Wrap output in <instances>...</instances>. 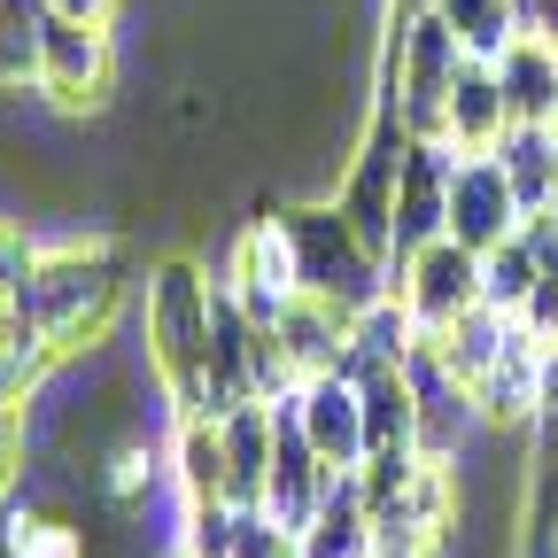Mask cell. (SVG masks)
Returning a JSON list of instances; mask_svg holds the SVG:
<instances>
[{"mask_svg": "<svg viewBox=\"0 0 558 558\" xmlns=\"http://www.w3.org/2000/svg\"><path fill=\"white\" fill-rule=\"evenodd\" d=\"M512 194H520V226L535 218V209H550V132L543 124H512L505 132V148H497Z\"/></svg>", "mask_w": 558, "mask_h": 558, "instance_id": "44dd1931", "label": "cell"}, {"mask_svg": "<svg viewBox=\"0 0 558 558\" xmlns=\"http://www.w3.org/2000/svg\"><path fill=\"white\" fill-rule=\"evenodd\" d=\"M218 435H226V505L264 512L271 450H279V403H241V411H226Z\"/></svg>", "mask_w": 558, "mask_h": 558, "instance_id": "7c38bea8", "label": "cell"}, {"mask_svg": "<svg viewBox=\"0 0 558 558\" xmlns=\"http://www.w3.org/2000/svg\"><path fill=\"white\" fill-rule=\"evenodd\" d=\"M47 0H0V94H39V54H47Z\"/></svg>", "mask_w": 558, "mask_h": 558, "instance_id": "e0dca14e", "label": "cell"}, {"mask_svg": "<svg viewBox=\"0 0 558 558\" xmlns=\"http://www.w3.org/2000/svg\"><path fill=\"white\" fill-rule=\"evenodd\" d=\"M24 326L32 341L47 349L54 365L70 357H94L109 349L124 303H132V271H124V248L117 241H62V248H39L32 279H24Z\"/></svg>", "mask_w": 558, "mask_h": 558, "instance_id": "6da1fadb", "label": "cell"}, {"mask_svg": "<svg viewBox=\"0 0 558 558\" xmlns=\"http://www.w3.org/2000/svg\"><path fill=\"white\" fill-rule=\"evenodd\" d=\"M450 148L442 140H411L403 186H396V264L418 256L427 241H450Z\"/></svg>", "mask_w": 558, "mask_h": 558, "instance_id": "30bf717a", "label": "cell"}, {"mask_svg": "<svg viewBox=\"0 0 558 558\" xmlns=\"http://www.w3.org/2000/svg\"><path fill=\"white\" fill-rule=\"evenodd\" d=\"M54 16H78V24H117V0H47Z\"/></svg>", "mask_w": 558, "mask_h": 558, "instance_id": "484cf974", "label": "cell"}, {"mask_svg": "<svg viewBox=\"0 0 558 558\" xmlns=\"http://www.w3.org/2000/svg\"><path fill=\"white\" fill-rule=\"evenodd\" d=\"M39 94L62 117H94L117 101V32L109 24H78L54 16L47 24V54H39Z\"/></svg>", "mask_w": 558, "mask_h": 558, "instance_id": "277c9868", "label": "cell"}, {"mask_svg": "<svg viewBox=\"0 0 558 558\" xmlns=\"http://www.w3.org/2000/svg\"><path fill=\"white\" fill-rule=\"evenodd\" d=\"M388 9H396V16H418V9H435V0H388Z\"/></svg>", "mask_w": 558, "mask_h": 558, "instance_id": "f1b7e54d", "label": "cell"}, {"mask_svg": "<svg viewBox=\"0 0 558 558\" xmlns=\"http://www.w3.org/2000/svg\"><path fill=\"white\" fill-rule=\"evenodd\" d=\"M171 481H179V505H209L226 497V435L218 418H171Z\"/></svg>", "mask_w": 558, "mask_h": 558, "instance_id": "9a60e30c", "label": "cell"}, {"mask_svg": "<svg viewBox=\"0 0 558 558\" xmlns=\"http://www.w3.org/2000/svg\"><path fill=\"white\" fill-rule=\"evenodd\" d=\"M497 86H505V109L512 124H558V32L550 24H527L505 54H497Z\"/></svg>", "mask_w": 558, "mask_h": 558, "instance_id": "8fae6325", "label": "cell"}, {"mask_svg": "<svg viewBox=\"0 0 558 558\" xmlns=\"http://www.w3.org/2000/svg\"><path fill=\"white\" fill-rule=\"evenodd\" d=\"M535 427H558V341H543V418Z\"/></svg>", "mask_w": 558, "mask_h": 558, "instance_id": "d4e9b609", "label": "cell"}, {"mask_svg": "<svg viewBox=\"0 0 558 558\" xmlns=\"http://www.w3.org/2000/svg\"><path fill=\"white\" fill-rule=\"evenodd\" d=\"M550 209H558V124H550Z\"/></svg>", "mask_w": 558, "mask_h": 558, "instance_id": "83f0119b", "label": "cell"}, {"mask_svg": "<svg viewBox=\"0 0 558 558\" xmlns=\"http://www.w3.org/2000/svg\"><path fill=\"white\" fill-rule=\"evenodd\" d=\"M218 288H226L256 326H271L279 311L303 295L295 248H288V226H279V209H264V218H248V226L233 233V248H226V279H218Z\"/></svg>", "mask_w": 558, "mask_h": 558, "instance_id": "5b68a950", "label": "cell"}, {"mask_svg": "<svg viewBox=\"0 0 558 558\" xmlns=\"http://www.w3.org/2000/svg\"><path fill=\"white\" fill-rule=\"evenodd\" d=\"M520 233V194L505 179L497 156H458L450 163V241L488 256V248H505Z\"/></svg>", "mask_w": 558, "mask_h": 558, "instance_id": "9c48e42d", "label": "cell"}, {"mask_svg": "<svg viewBox=\"0 0 558 558\" xmlns=\"http://www.w3.org/2000/svg\"><path fill=\"white\" fill-rule=\"evenodd\" d=\"M218 279L194 248H171L148 271V373L163 380L171 418H209V357H218Z\"/></svg>", "mask_w": 558, "mask_h": 558, "instance_id": "7a4b0ae2", "label": "cell"}, {"mask_svg": "<svg viewBox=\"0 0 558 558\" xmlns=\"http://www.w3.org/2000/svg\"><path fill=\"white\" fill-rule=\"evenodd\" d=\"M288 411H295L303 442H311L333 473H357V465L373 458V442H365V388L349 380V373H318V380H303V388L288 396Z\"/></svg>", "mask_w": 558, "mask_h": 558, "instance_id": "ba28073f", "label": "cell"}, {"mask_svg": "<svg viewBox=\"0 0 558 558\" xmlns=\"http://www.w3.org/2000/svg\"><path fill=\"white\" fill-rule=\"evenodd\" d=\"M0 558H94V550H86V527L70 512L9 497L0 505Z\"/></svg>", "mask_w": 558, "mask_h": 558, "instance_id": "5bb4252c", "label": "cell"}, {"mask_svg": "<svg viewBox=\"0 0 558 558\" xmlns=\"http://www.w3.org/2000/svg\"><path fill=\"white\" fill-rule=\"evenodd\" d=\"M403 373H411V403H418V458L458 465L465 442L481 435V403H473V388L450 373V357H442L435 341H418Z\"/></svg>", "mask_w": 558, "mask_h": 558, "instance_id": "52a82bcc", "label": "cell"}, {"mask_svg": "<svg viewBox=\"0 0 558 558\" xmlns=\"http://www.w3.org/2000/svg\"><path fill=\"white\" fill-rule=\"evenodd\" d=\"M396 295L418 318V333H450L465 311H481V256L458 241H427L418 256L396 264Z\"/></svg>", "mask_w": 558, "mask_h": 558, "instance_id": "8992f818", "label": "cell"}, {"mask_svg": "<svg viewBox=\"0 0 558 558\" xmlns=\"http://www.w3.org/2000/svg\"><path fill=\"white\" fill-rule=\"evenodd\" d=\"M16 341H24V303H16L9 288H0V357H9Z\"/></svg>", "mask_w": 558, "mask_h": 558, "instance_id": "4316f807", "label": "cell"}, {"mask_svg": "<svg viewBox=\"0 0 558 558\" xmlns=\"http://www.w3.org/2000/svg\"><path fill=\"white\" fill-rule=\"evenodd\" d=\"M279 226L295 248V279L303 295L333 303V311H373L380 295H396V264L341 218V202H279Z\"/></svg>", "mask_w": 558, "mask_h": 558, "instance_id": "3957f363", "label": "cell"}, {"mask_svg": "<svg viewBox=\"0 0 558 558\" xmlns=\"http://www.w3.org/2000/svg\"><path fill=\"white\" fill-rule=\"evenodd\" d=\"M179 550L186 558H233V535H241V505L209 497V505H179Z\"/></svg>", "mask_w": 558, "mask_h": 558, "instance_id": "7402d4cb", "label": "cell"}, {"mask_svg": "<svg viewBox=\"0 0 558 558\" xmlns=\"http://www.w3.org/2000/svg\"><path fill=\"white\" fill-rule=\"evenodd\" d=\"M535 288H543V264H535V248H527V233H512L505 248H488L481 256V303L488 311H527L535 303Z\"/></svg>", "mask_w": 558, "mask_h": 558, "instance_id": "ffe728a7", "label": "cell"}, {"mask_svg": "<svg viewBox=\"0 0 558 558\" xmlns=\"http://www.w3.org/2000/svg\"><path fill=\"white\" fill-rule=\"evenodd\" d=\"M357 388H365V442H373V458H388V450H418L411 373H403V365H388V373H365Z\"/></svg>", "mask_w": 558, "mask_h": 558, "instance_id": "ac0fdd59", "label": "cell"}, {"mask_svg": "<svg viewBox=\"0 0 558 558\" xmlns=\"http://www.w3.org/2000/svg\"><path fill=\"white\" fill-rule=\"evenodd\" d=\"M233 558H303V535H288V527H279L271 512H241Z\"/></svg>", "mask_w": 558, "mask_h": 558, "instance_id": "cb8c5ba5", "label": "cell"}, {"mask_svg": "<svg viewBox=\"0 0 558 558\" xmlns=\"http://www.w3.org/2000/svg\"><path fill=\"white\" fill-rule=\"evenodd\" d=\"M512 132L505 86H497V62H465L458 70V94H450V124H442V148L450 156H497Z\"/></svg>", "mask_w": 558, "mask_h": 558, "instance_id": "4fadbf2b", "label": "cell"}, {"mask_svg": "<svg viewBox=\"0 0 558 558\" xmlns=\"http://www.w3.org/2000/svg\"><path fill=\"white\" fill-rule=\"evenodd\" d=\"M24 481H32V403L0 396V505L24 497Z\"/></svg>", "mask_w": 558, "mask_h": 558, "instance_id": "603a6c76", "label": "cell"}, {"mask_svg": "<svg viewBox=\"0 0 558 558\" xmlns=\"http://www.w3.org/2000/svg\"><path fill=\"white\" fill-rule=\"evenodd\" d=\"M303 558H373V505H365L357 473H341L326 512L303 527Z\"/></svg>", "mask_w": 558, "mask_h": 558, "instance_id": "2e32d148", "label": "cell"}, {"mask_svg": "<svg viewBox=\"0 0 558 558\" xmlns=\"http://www.w3.org/2000/svg\"><path fill=\"white\" fill-rule=\"evenodd\" d=\"M442 9V24L458 32V47L473 54V62H497L520 32H527V9L520 0H435Z\"/></svg>", "mask_w": 558, "mask_h": 558, "instance_id": "d6986e66", "label": "cell"}]
</instances>
